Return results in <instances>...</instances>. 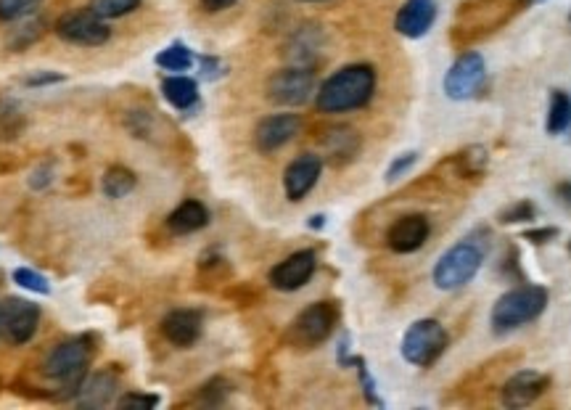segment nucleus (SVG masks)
<instances>
[{
	"label": "nucleus",
	"instance_id": "obj_11",
	"mask_svg": "<svg viewBox=\"0 0 571 410\" xmlns=\"http://www.w3.org/2000/svg\"><path fill=\"white\" fill-rule=\"evenodd\" d=\"M315 268H318V254L312 249H302L270 270V284L278 291H297L310 281Z\"/></svg>",
	"mask_w": 571,
	"mask_h": 410
},
{
	"label": "nucleus",
	"instance_id": "obj_20",
	"mask_svg": "<svg viewBox=\"0 0 571 410\" xmlns=\"http://www.w3.org/2000/svg\"><path fill=\"white\" fill-rule=\"evenodd\" d=\"M209 212L207 207L196 199H188L180 207H175L167 217V228H170L175 236H188V233H196L201 228H207Z\"/></svg>",
	"mask_w": 571,
	"mask_h": 410
},
{
	"label": "nucleus",
	"instance_id": "obj_35",
	"mask_svg": "<svg viewBox=\"0 0 571 410\" xmlns=\"http://www.w3.org/2000/svg\"><path fill=\"white\" fill-rule=\"evenodd\" d=\"M556 191H558V199H561V202L569 204V207H571V183H561V186H558Z\"/></svg>",
	"mask_w": 571,
	"mask_h": 410
},
{
	"label": "nucleus",
	"instance_id": "obj_2",
	"mask_svg": "<svg viewBox=\"0 0 571 410\" xmlns=\"http://www.w3.org/2000/svg\"><path fill=\"white\" fill-rule=\"evenodd\" d=\"M90 360H93V342H90V336H75V339L56 344L48 352V358L43 363V373L64 389L61 397H72L77 395L82 379L88 376Z\"/></svg>",
	"mask_w": 571,
	"mask_h": 410
},
{
	"label": "nucleus",
	"instance_id": "obj_7",
	"mask_svg": "<svg viewBox=\"0 0 571 410\" xmlns=\"http://www.w3.org/2000/svg\"><path fill=\"white\" fill-rule=\"evenodd\" d=\"M56 35L72 45L96 48V45H104L112 38V30H109L106 19L93 14L90 8H80V11H69V14L61 16L56 22Z\"/></svg>",
	"mask_w": 571,
	"mask_h": 410
},
{
	"label": "nucleus",
	"instance_id": "obj_9",
	"mask_svg": "<svg viewBox=\"0 0 571 410\" xmlns=\"http://www.w3.org/2000/svg\"><path fill=\"white\" fill-rule=\"evenodd\" d=\"M40 323V307L30 299L8 297L0 305V331L11 344H27L35 336Z\"/></svg>",
	"mask_w": 571,
	"mask_h": 410
},
{
	"label": "nucleus",
	"instance_id": "obj_13",
	"mask_svg": "<svg viewBox=\"0 0 571 410\" xmlns=\"http://www.w3.org/2000/svg\"><path fill=\"white\" fill-rule=\"evenodd\" d=\"M548 389V376L537 371H519L503 384L505 408H527L534 400H540Z\"/></svg>",
	"mask_w": 571,
	"mask_h": 410
},
{
	"label": "nucleus",
	"instance_id": "obj_1",
	"mask_svg": "<svg viewBox=\"0 0 571 410\" xmlns=\"http://www.w3.org/2000/svg\"><path fill=\"white\" fill-rule=\"evenodd\" d=\"M376 90V72L368 64H349L320 85L315 104L323 114H342L363 109Z\"/></svg>",
	"mask_w": 571,
	"mask_h": 410
},
{
	"label": "nucleus",
	"instance_id": "obj_25",
	"mask_svg": "<svg viewBox=\"0 0 571 410\" xmlns=\"http://www.w3.org/2000/svg\"><path fill=\"white\" fill-rule=\"evenodd\" d=\"M141 6V0H90V11L101 19H119V16L133 14L135 8Z\"/></svg>",
	"mask_w": 571,
	"mask_h": 410
},
{
	"label": "nucleus",
	"instance_id": "obj_3",
	"mask_svg": "<svg viewBox=\"0 0 571 410\" xmlns=\"http://www.w3.org/2000/svg\"><path fill=\"white\" fill-rule=\"evenodd\" d=\"M545 307H548V291L542 286H519L505 291L492 307V326L497 334H505L537 321L545 313Z\"/></svg>",
	"mask_w": 571,
	"mask_h": 410
},
{
	"label": "nucleus",
	"instance_id": "obj_12",
	"mask_svg": "<svg viewBox=\"0 0 571 410\" xmlns=\"http://www.w3.org/2000/svg\"><path fill=\"white\" fill-rule=\"evenodd\" d=\"M299 130H302L299 114H273V117H265L254 130V146L262 154H273L294 141Z\"/></svg>",
	"mask_w": 571,
	"mask_h": 410
},
{
	"label": "nucleus",
	"instance_id": "obj_30",
	"mask_svg": "<svg viewBox=\"0 0 571 410\" xmlns=\"http://www.w3.org/2000/svg\"><path fill=\"white\" fill-rule=\"evenodd\" d=\"M119 408H141V410H151L159 405V397L156 395H141V392H127L117 400Z\"/></svg>",
	"mask_w": 571,
	"mask_h": 410
},
{
	"label": "nucleus",
	"instance_id": "obj_18",
	"mask_svg": "<svg viewBox=\"0 0 571 410\" xmlns=\"http://www.w3.org/2000/svg\"><path fill=\"white\" fill-rule=\"evenodd\" d=\"M201 328H204V318L199 310H172L162 321L164 339L175 347H193L199 342Z\"/></svg>",
	"mask_w": 571,
	"mask_h": 410
},
{
	"label": "nucleus",
	"instance_id": "obj_22",
	"mask_svg": "<svg viewBox=\"0 0 571 410\" xmlns=\"http://www.w3.org/2000/svg\"><path fill=\"white\" fill-rule=\"evenodd\" d=\"M571 127V96L566 90H553L548 109V133L561 135Z\"/></svg>",
	"mask_w": 571,
	"mask_h": 410
},
{
	"label": "nucleus",
	"instance_id": "obj_27",
	"mask_svg": "<svg viewBox=\"0 0 571 410\" xmlns=\"http://www.w3.org/2000/svg\"><path fill=\"white\" fill-rule=\"evenodd\" d=\"M14 281L22 289L27 291H35V294H48L51 286H48V278L40 276L38 270H30V268H16L14 270Z\"/></svg>",
	"mask_w": 571,
	"mask_h": 410
},
{
	"label": "nucleus",
	"instance_id": "obj_31",
	"mask_svg": "<svg viewBox=\"0 0 571 410\" xmlns=\"http://www.w3.org/2000/svg\"><path fill=\"white\" fill-rule=\"evenodd\" d=\"M413 164H416V154H402V157H397L392 162V167L386 172V180H397L402 172H408Z\"/></svg>",
	"mask_w": 571,
	"mask_h": 410
},
{
	"label": "nucleus",
	"instance_id": "obj_28",
	"mask_svg": "<svg viewBox=\"0 0 571 410\" xmlns=\"http://www.w3.org/2000/svg\"><path fill=\"white\" fill-rule=\"evenodd\" d=\"M228 392H230V387L225 384L223 379H212L209 384H204V387H201L199 400L204 405H223L225 397H228Z\"/></svg>",
	"mask_w": 571,
	"mask_h": 410
},
{
	"label": "nucleus",
	"instance_id": "obj_19",
	"mask_svg": "<svg viewBox=\"0 0 571 410\" xmlns=\"http://www.w3.org/2000/svg\"><path fill=\"white\" fill-rule=\"evenodd\" d=\"M320 143H323V151H326L328 162L347 164L355 159L357 149H360V135H357L349 125H334L323 133Z\"/></svg>",
	"mask_w": 571,
	"mask_h": 410
},
{
	"label": "nucleus",
	"instance_id": "obj_39",
	"mask_svg": "<svg viewBox=\"0 0 571 410\" xmlns=\"http://www.w3.org/2000/svg\"><path fill=\"white\" fill-rule=\"evenodd\" d=\"M569 249H571V244H569Z\"/></svg>",
	"mask_w": 571,
	"mask_h": 410
},
{
	"label": "nucleus",
	"instance_id": "obj_38",
	"mask_svg": "<svg viewBox=\"0 0 571 410\" xmlns=\"http://www.w3.org/2000/svg\"><path fill=\"white\" fill-rule=\"evenodd\" d=\"M532 3H540V0H532Z\"/></svg>",
	"mask_w": 571,
	"mask_h": 410
},
{
	"label": "nucleus",
	"instance_id": "obj_16",
	"mask_svg": "<svg viewBox=\"0 0 571 410\" xmlns=\"http://www.w3.org/2000/svg\"><path fill=\"white\" fill-rule=\"evenodd\" d=\"M437 19V0H405L394 27L405 38H423Z\"/></svg>",
	"mask_w": 571,
	"mask_h": 410
},
{
	"label": "nucleus",
	"instance_id": "obj_29",
	"mask_svg": "<svg viewBox=\"0 0 571 410\" xmlns=\"http://www.w3.org/2000/svg\"><path fill=\"white\" fill-rule=\"evenodd\" d=\"M534 215H537V209L532 202H516L513 207L500 212V223H527V220H534Z\"/></svg>",
	"mask_w": 571,
	"mask_h": 410
},
{
	"label": "nucleus",
	"instance_id": "obj_4",
	"mask_svg": "<svg viewBox=\"0 0 571 410\" xmlns=\"http://www.w3.org/2000/svg\"><path fill=\"white\" fill-rule=\"evenodd\" d=\"M336 321H339V307L334 302H315L294 318L286 342L297 350H312L334 334Z\"/></svg>",
	"mask_w": 571,
	"mask_h": 410
},
{
	"label": "nucleus",
	"instance_id": "obj_24",
	"mask_svg": "<svg viewBox=\"0 0 571 410\" xmlns=\"http://www.w3.org/2000/svg\"><path fill=\"white\" fill-rule=\"evenodd\" d=\"M156 64H159L164 72H188L193 64V53L188 45L172 43L170 48H164V51L156 56Z\"/></svg>",
	"mask_w": 571,
	"mask_h": 410
},
{
	"label": "nucleus",
	"instance_id": "obj_26",
	"mask_svg": "<svg viewBox=\"0 0 571 410\" xmlns=\"http://www.w3.org/2000/svg\"><path fill=\"white\" fill-rule=\"evenodd\" d=\"M43 6V0H0V22H22Z\"/></svg>",
	"mask_w": 571,
	"mask_h": 410
},
{
	"label": "nucleus",
	"instance_id": "obj_33",
	"mask_svg": "<svg viewBox=\"0 0 571 410\" xmlns=\"http://www.w3.org/2000/svg\"><path fill=\"white\" fill-rule=\"evenodd\" d=\"M233 3H236V0H201L204 11H212V14H217V11H225V8H230Z\"/></svg>",
	"mask_w": 571,
	"mask_h": 410
},
{
	"label": "nucleus",
	"instance_id": "obj_14",
	"mask_svg": "<svg viewBox=\"0 0 571 410\" xmlns=\"http://www.w3.org/2000/svg\"><path fill=\"white\" fill-rule=\"evenodd\" d=\"M320 170H323V159L315 157V154H302V157L294 159L286 167L283 188H286V196H289L291 202H302L310 194L315 183H318Z\"/></svg>",
	"mask_w": 571,
	"mask_h": 410
},
{
	"label": "nucleus",
	"instance_id": "obj_37",
	"mask_svg": "<svg viewBox=\"0 0 571 410\" xmlns=\"http://www.w3.org/2000/svg\"><path fill=\"white\" fill-rule=\"evenodd\" d=\"M302 3H318V0H302Z\"/></svg>",
	"mask_w": 571,
	"mask_h": 410
},
{
	"label": "nucleus",
	"instance_id": "obj_5",
	"mask_svg": "<svg viewBox=\"0 0 571 410\" xmlns=\"http://www.w3.org/2000/svg\"><path fill=\"white\" fill-rule=\"evenodd\" d=\"M447 350V331L445 326L434 318H423L416 321L402 336V358L408 360L410 366L429 368L434 366L442 352Z\"/></svg>",
	"mask_w": 571,
	"mask_h": 410
},
{
	"label": "nucleus",
	"instance_id": "obj_17",
	"mask_svg": "<svg viewBox=\"0 0 571 410\" xmlns=\"http://www.w3.org/2000/svg\"><path fill=\"white\" fill-rule=\"evenodd\" d=\"M119 392V379L114 371H98L85 376L77 389V405L80 408H106L114 403Z\"/></svg>",
	"mask_w": 571,
	"mask_h": 410
},
{
	"label": "nucleus",
	"instance_id": "obj_36",
	"mask_svg": "<svg viewBox=\"0 0 571 410\" xmlns=\"http://www.w3.org/2000/svg\"><path fill=\"white\" fill-rule=\"evenodd\" d=\"M201 67H204V77H215L217 72V59H201Z\"/></svg>",
	"mask_w": 571,
	"mask_h": 410
},
{
	"label": "nucleus",
	"instance_id": "obj_6",
	"mask_svg": "<svg viewBox=\"0 0 571 410\" xmlns=\"http://www.w3.org/2000/svg\"><path fill=\"white\" fill-rule=\"evenodd\" d=\"M484 254L474 241H463L455 244L450 252L439 257L437 268H434V284L442 291H455L466 286L471 278L482 268Z\"/></svg>",
	"mask_w": 571,
	"mask_h": 410
},
{
	"label": "nucleus",
	"instance_id": "obj_15",
	"mask_svg": "<svg viewBox=\"0 0 571 410\" xmlns=\"http://www.w3.org/2000/svg\"><path fill=\"white\" fill-rule=\"evenodd\" d=\"M429 220L423 215H405L389 228L386 233V244L397 254H410L418 252L426 239H429Z\"/></svg>",
	"mask_w": 571,
	"mask_h": 410
},
{
	"label": "nucleus",
	"instance_id": "obj_10",
	"mask_svg": "<svg viewBox=\"0 0 571 410\" xmlns=\"http://www.w3.org/2000/svg\"><path fill=\"white\" fill-rule=\"evenodd\" d=\"M487 80V67H484V59L479 53L468 51L463 53L458 61H455L450 72L445 77V93L453 101H466V98L476 96L479 88Z\"/></svg>",
	"mask_w": 571,
	"mask_h": 410
},
{
	"label": "nucleus",
	"instance_id": "obj_21",
	"mask_svg": "<svg viewBox=\"0 0 571 410\" xmlns=\"http://www.w3.org/2000/svg\"><path fill=\"white\" fill-rule=\"evenodd\" d=\"M162 93L175 109H180V112H188V109L199 101V85H196V80L183 75L162 80Z\"/></svg>",
	"mask_w": 571,
	"mask_h": 410
},
{
	"label": "nucleus",
	"instance_id": "obj_34",
	"mask_svg": "<svg viewBox=\"0 0 571 410\" xmlns=\"http://www.w3.org/2000/svg\"><path fill=\"white\" fill-rule=\"evenodd\" d=\"M556 233H558L556 228H545V231H529V233H527V239L534 241V244H545V241L553 239Z\"/></svg>",
	"mask_w": 571,
	"mask_h": 410
},
{
	"label": "nucleus",
	"instance_id": "obj_23",
	"mask_svg": "<svg viewBox=\"0 0 571 410\" xmlns=\"http://www.w3.org/2000/svg\"><path fill=\"white\" fill-rule=\"evenodd\" d=\"M101 188H104V194L109 196V199H125V196L135 188V175L127 170V167L114 164V167H109V170L104 172Z\"/></svg>",
	"mask_w": 571,
	"mask_h": 410
},
{
	"label": "nucleus",
	"instance_id": "obj_8",
	"mask_svg": "<svg viewBox=\"0 0 571 410\" xmlns=\"http://www.w3.org/2000/svg\"><path fill=\"white\" fill-rule=\"evenodd\" d=\"M267 98L278 106H302L307 104L315 93V75L312 69L289 67L275 72L267 80Z\"/></svg>",
	"mask_w": 571,
	"mask_h": 410
},
{
	"label": "nucleus",
	"instance_id": "obj_32",
	"mask_svg": "<svg viewBox=\"0 0 571 410\" xmlns=\"http://www.w3.org/2000/svg\"><path fill=\"white\" fill-rule=\"evenodd\" d=\"M64 77L56 75V72H43V75H30L24 77V85H30V88H40V85H51V82H61Z\"/></svg>",
	"mask_w": 571,
	"mask_h": 410
}]
</instances>
